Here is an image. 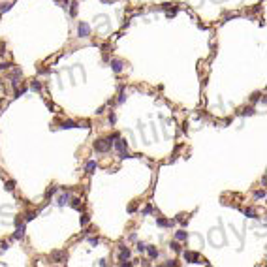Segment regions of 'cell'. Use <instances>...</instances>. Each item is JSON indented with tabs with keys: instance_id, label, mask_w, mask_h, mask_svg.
Listing matches in <instances>:
<instances>
[{
	"instance_id": "7a4b0ae2",
	"label": "cell",
	"mask_w": 267,
	"mask_h": 267,
	"mask_svg": "<svg viewBox=\"0 0 267 267\" xmlns=\"http://www.w3.org/2000/svg\"><path fill=\"white\" fill-rule=\"evenodd\" d=\"M77 32H79V36H81V38H87L89 34H91V27L81 21V23H79V27H77Z\"/></svg>"
},
{
	"instance_id": "4dcf8cb0",
	"label": "cell",
	"mask_w": 267,
	"mask_h": 267,
	"mask_svg": "<svg viewBox=\"0 0 267 267\" xmlns=\"http://www.w3.org/2000/svg\"><path fill=\"white\" fill-rule=\"evenodd\" d=\"M250 100H252V102H258V100H260V94H258V92H256V94H254V96H252V98H250Z\"/></svg>"
},
{
	"instance_id": "cb8c5ba5",
	"label": "cell",
	"mask_w": 267,
	"mask_h": 267,
	"mask_svg": "<svg viewBox=\"0 0 267 267\" xmlns=\"http://www.w3.org/2000/svg\"><path fill=\"white\" fill-rule=\"evenodd\" d=\"M107 119H109V122H111V124H115V122H117V115H115L113 111L109 113V117H107Z\"/></svg>"
},
{
	"instance_id": "5bb4252c",
	"label": "cell",
	"mask_w": 267,
	"mask_h": 267,
	"mask_svg": "<svg viewBox=\"0 0 267 267\" xmlns=\"http://www.w3.org/2000/svg\"><path fill=\"white\" fill-rule=\"evenodd\" d=\"M30 89H32V91H41V83L40 81H32L30 83Z\"/></svg>"
},
{
	"instance_id": "9a60e30c",
	"label": "cell",
	"mask_w": 267,
	"mask_h": 267,
	"mask_svg": "<svg viewBox=\"0 0 267 267\" xmlns=\"http://www.w3.org/2000/svg\"><path fill=\"white\" fill-rule=\"evenodd\" d=\"M72 207L73 209H81V199H79V198H73L72 199Z\"/></svg>"
},
{
	"instance_id": "d6986e66",
	"label": "cell",
	"mask_w": 267,
	"mask_h": 267,
	"mask_svg": "<svg viewBox=\"0 0 267 267\" xmlns=\"http://www.w3.org/2000/svg\"><path fill=\"white\" fill-rule=\"evenodd\" d=\"M169 246H171V250H175V252H181V244L177 243V241H173V243L169 244Z\"/></svg>"
},
{
	"instance_id": "d6a6232c",
	"label": "cell",
	"mask_w": 267,
	"mask_h": 267,
	"mask_svg": "<svg viewBox=\"0 0 267 267\" xmlns=\"http://www.w3.org/2000/svg\"><path fill=\"white\" fill-rule=\"evenodd\" d=\"M102 2H105V4H107V2H113V0H102Z\"/></svg>"
},
{
	"instance_id": "f546056e",
	"label": "cell",
	"mask_w": 267,
	"mask_h": 267,
	"mask_svg": "<svg viewBox=\"0 0 267 267\" xmlns=\"http://www.w3.org/2000/svg\"><path fill=\"white\" fill-rule=\"evenodd\" d=\"M145 248H147V244H143V243L137 244V250H139V252H145Z\"/></svg>"
},
{
	"instance_id": "3957f363",
	"label": "cell",
	"mask_w": 267,
	"mask_h": 267,
	"mask_svg": "<svg viewBox=\"0 0 267 267\" xmlns=\"http://www.w3.org/2000/svg\"><path fill=\"white\" fill-rule=\"evenodd\" d=\"M184 260L190 263H199V254L198 252H184Z\"/></svg>"
},
{
	"instance_id": "7c38bea8",
	"label": "cell",
	"mask_w": 267,
	"mask_h": 267,
	"mask_svg": "<svg viewBox=\"0 0 267 267\" xmlns=\"http://www.w3.org/2000/svg\"><path fill=\"white\" fill-rule=\"evenodd\" d=\"M68 201H70V194H64V196H60V198H59V201H57V203L62 207V205H64V203H68Z\"/></svg>"
},
{
	"instance_id": "30bf717a",
	"label": "cell",
	"mask_w": 267,
	"mask_h": 267,
	"mask_svg": "<svg viewBox=\"0 0 267 267\" xmlns=\"http://www.w3.org/2000/svg\"><path fill=\"white\" fill-rule=\"evenodd\" d=\"M145 250H147V252H149V256H150V258H152V260H154V258H158V250L154 248V246H147Z\"/></svg>"
},
{
	"instance_id": "f1b7e54d",
	"label": "cell",
	"mask_w": 267,
	"mask_h": 267,
	"mask_svg": "<svg viewBox=\"0 0 267 267\" xmlns=\"http://www.w3.org/2000/svg\"><path fill=\"white\" fill-rule=\"evenodd\" d=\"M9 66H11L9 62H2V64H0V72H2V70H8Z\"/></svg>"
},
{
	"instance_id": "9c48e42d",
	"label": "cell",
	"mask_w": 267,
	"mask_h": 267,
	"mask_svg": "<svg viewBox=\"0 0 267 267\" xmlns=\"http://www.w3.org/2000/svg\"><path fill=\"white\" fill-rule=\"evenodd\" d=\"M156 224H158L160 228H166V226H171V224H173V220H166V218H158V220H156Z\"/></svg>"
},
{
	"instance_id": "8fae6325",
	"label": "cell",
	"mask_w": 267,
	"mask_h": 267,
	"mask_svg": "<svg viewBox=\"0 0 267 267\" xmlns=\"http://www.w3.org/2000/svg\"><path fill=\"white\" fill-rule=\"evenodd\" d=\"M175 239L177 241H186V239H188V233H186V231H177V233H175Z\"/></svg>"
},
{
	"instance_id": "1f68e13d",
	"label": "cell",
	"mask_w": 267,
	"mask_h": 267,
	"mask_svg": "<svg viewBox=\"0 0 267 267\" xmlns=\"http://www.w3.org/2000/svg\"><path fill=\"white\" fill-rule=\"evenodd\" d=\"M55 192H57V188H49V190H47V196H53Z\"/></svg>"
},
{
	"instance_id": "4fadbf2b",
	"label": "cell",
	"mask_w": 267,
	"mask_h": 267,
	"mask_svg": "<svg viewBox=\"0 0 267 267\" xmlns=\"http://www.w3.org/2000/svg\"><path fill=\"white\" fill-rule=\"evenodd\" d=\"M94 169H96V162L91 160V162L87 164V173H94Z\"/></svg>"
},
{
	"instance_id": "44dd1931",
	"label": "cell",
	"mask_w": 267,
	"mask_h": 267,
	"mask_svg": "<svg viewBox=\"0 0 267 267\" xmlns=\"http://www.w3.org/2000/svg\"><path fill=\"white\" fill-rule=\"evenodd\" d=\"M13 188H15V182L13 181H8V182H6V190H8V192H11Z\"/></svg>"
},
{
	"instance_id": "6da1fadb",
	"label": "cell",
	"mask_w": 267,
	"mask_h": 267,
	"mask_svg": "<svg viewBox=\"0 0 267 267\" xmlns=\"http://www.w3.org/2000/svg\"><path fill=\"white\" fill-rule=\"evenodd\" d=\"M111 149V139H98L94 143V150L96 152H107V150Z\"/></svg>"
},
{
	"instance_id": "5b68a950",
	"label": "cell",
	"mask_w": 267,
	"mask_h": 267,
	"mask_svg": "<svg viewBox=\"0 0 267 267\" xmlns=\"http://www.w3.org/2000/svg\"><path fill=\"white\" fill-rule=\"evenodd\" d=\"M128 258H130V250H128L126 246H121V252H119V260H121V262H126Z\"/></svg>"
},
{
	"instance_id": "4316f807",
	"label": "cell",
	"mask_w": 267,
	"mask_h": 267,
	"mask_svg": "<svg viewBox=\"0 0 267 267\" xmlns=\"http://www.w3.org/2000/svg\"><path fill=\"white\" fill-rule=\"evenodd\" d=\"M89 243H91V244H94V246H96V244L100 243V239H98V237H89Z\"/></svg>"
},
{
	"instance_id": "e0dca14e",
	"label": "cell",
	"mask_w": 267,
	"mask_h": 267,
	"mask_svg": "<svg viewBox=\"0 0 267 267\" xmlns=\"http://www.w3.org/2000/svg\"><path fill=\"white\" fill-rule=\"evenodd\" d=\"M77 6H79L77 2H72V4H70V13L72 15H77Z\"/></svg>"
},
{
	"instance_id": "603a6c76",
	"label": "cell",
	"mask_w": 267,
	"mask_h": 267,
	"mask_svg": "<svg viewBox=\"0 0 267 267\" xmlns=\"http://www.w3.org/2000/svg\"><path fill=\"white\" fill-rule=\"evenodd\" d=\"M8 9H11V4H2L0 6V13H4V11H8Z\"/></svg>"
},
{
	"instance_id": "7402d4cb",
	"label": "cell",
	"mask_w": 267,
	"mask_h": 267,
	"mask_svg": "<svg viewBox=\"0 0 267 267\" xmlns=\"http://www.w3.org/2000/svg\"><path fill=\"white\" fill-rule=\"evenodd\" d=\"M254 196H256V199H263V198H265V190H258Z\"/></svg>"
},
{
	"instance_id": "ba28073f",
	"label": "cell",
	"mask_w": 267,
	"mask_h": 267,
	"mask_svg": "<svg viewBox=\"0 0 267 267\" xmlns=\"http://www.w3.org/2000/svg\"><path fill=\"white\" fill-rule=\"evenodd\" d=\"M122 66H124V64H122L121 60H111V68H113L115 73H121L122 72Z\"/></svg>"
},
{
	"instance_id": "52a82bcc",
	"label": "cell",
	"mask_w": 267,
	"mask_h": 267,
	"mask_svg": "<svg viewBox=\"0 0 267 267\" xmlns=\"http://www.w3.org/2000/svg\"><path fill=\"white\" fill-rule=\"evenodd\" d=\"M23 237H25V226L17 224V231L13 233V239H23Z\"/></svg>"
},
{
	"instance_id": "2e32d148",
	"label": "cell",
	"mask_w": 267,
	"mask_h": 267,
	"mask_svg": "<svg viewBox=\"0 0 267 267\" xmlns=\"http://www.w3.org/2000/svg\"><path fill=\"white\" fill-rule=\"evenodd\" d=\"M75 126H77V124L73 121H64L62 122V128H75Z\"/></svg>"
},
{
	"instance_id": "ac0fdd59",
	"label": "cell",
	"mask_w": 267,
	"mask_h": 267,
	"mask_svg": "<svg viewBox=\"0 0 267 267\" xmlns=\"http://www.w3.org/2000/svg\"><path fill=\"white\" fill-rule=\"evenodd\" d=\"M244 214H246V216H250V218H256V211H254V209H244Z\"/></svg>"
},
{
	"instance_id": "83f0119b",
	"label": "cell",
	"mask_w": 267,
	"mask_h": 267,
	"mask_svg": "<svg viewBox=\"0 0 267 267\" xmlns=\"http://www.w3.org/2000/svg\"><path fill=\"white\" fill-rule=\"evenodd\" d=\"M152 213V205H147L145 209H143V214H150Z\"/></svg>"
},
{
	"instance_id": "d4e9b609",
	"label": "cell",
	"mask_w": 267,
	"mask_h": 267,
	"mask_svg": "<svg viewBox=\"0 0 267 267\" xmlns=\"http://www.w3.org/2000/svg\"><path fill=\"white\" fill-rule=\"evenodd\" d=\"M241 115H254V109H252V107H246V109H243V111H241Z\"/></svg>"
},
{
	"instance_id": "484cf974",
	"label": "cell",
	"mask_w": 267,
	"mask_h": 267,
	"mask_svg": "<svg viewBox=\"0 0 267 267\" xmlns=\"http://www.w3.org/2000/svg\"><path fill=\"white\" fill-rule=\"evenodd\" d=\"M89 224V214H83L81 216V226H87Z\"/></svg>"
},
{
	"instance_id": "8992f818",
	"label": "cell",
	"mask_w": 267,
	"mask_h": 267,
	"mask_svg": "<svg viewBox=\"0 0 267 267\" xmlns=\"http://www.w3.org/2000/svg\"><path fill=\"white\" fill-rule=\"evenodd\" d=\"M115 149H117L119 152L126 150V141H124V139H121V137H119V139H115Z\"/></svg>"
},
{
	"instance_id": "277c9868",
	"label": "cell",
	"mask_w": 267,
	"mask_h": 267,
	"mask_svg": "<svg viewBox=\"0 0 267 267\" xmlns=\"http://www.w3.org/2000/svg\"><path fill=\"white\" fill-rule=\"evenodd\" d=\"M51 256H53L55 262H59V263H66V260H68V254L66 252H53Z\"/></svg>"
},
{
	"instance_id": "ffe728a7",
	"label": "cell",
	"mask_w": 267,
	"mask_h": 267,
	"mask_svg": "<svg viewBox=\"0 0 267 267\" xmlns=\"http://www.w3.org/2000/svg\"><path fill=\"white\" fill-rule=\"evenodd\" d=\"M25 218H27V222L34 220V218H36V213H34V211H28V213H27V216H25Z\"/></svg>"
}]
</instances>
